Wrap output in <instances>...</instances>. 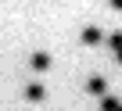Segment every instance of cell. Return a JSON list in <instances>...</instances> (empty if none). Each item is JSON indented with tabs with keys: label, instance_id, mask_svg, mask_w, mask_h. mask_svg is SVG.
I'll list each match as a JSON object with an SVG mask.
<instances>
[{
	"label": "cell",
	"instance_id": "8992f818",
	"mask_svg": "<svg viewBox=\"0 0 122 111\" xmlns=\"http://www.w3.org/2000/svg\"><path fill=\"white\" fill-rule=\"evenodd\" d=\"M108 43H111L115 50H122V32H111V36H108Z\"/></svg>",
	"mask_w": 122,
	"mask_h": 111
},
{
	"label": "cell",
	"instance_id": "3957f363",
	"mask_svg": "<svg viewBox=\"0 0 122 111\" xmlns=\"http://www.w3.org/2000/svg\"><path fill=\"white\" fill-rule=\"evenodd\" d=\"M47 65H50L47 54H36V58H32V68H47Z\"/></svg>",
	"mask_w": 122,
	"mask_h": 111
},
{
	"label": "cell",
	"instance_id": "7a4b0ae2",
	"mask_svg": "<svg viewBox=\"0 0 122 111\" xmlns=\"http://www.w3.org/2000/svg\"><path fill=\"white\" fill-rule=\"evenodd\" d=\"M118 107H122V104H118L115 97H104V100H101V111H118Z\"/></svg>",
	"mask_w": 122,
	"mask_h": 111
},
{
	"label": "cell",
	"instance_id": "5b68a950",
	"mask_svg": "<svg viewBox=\"0 0 122 111\" xmlns=\"http://www.w3.org/2000/svg\"><path fill=\"white\" fill-rule=\"evenodd\" d=\"M25 97H29V100H40V97H43V90H40V86H29V90H25Z\"/></svg>",
	"mask_w": 122,
	"mask_h": 111
},
{
	"label": "cell",
	"instance_id": "6da1fadb",
	"mask_svg": "<svg viewBox=\"0 0 122 111\" xmlns=\"http://www.w3.org/2000/svg\"><path fill=\"white\" fill-rule=\"evenodd\" d=\"M86 90H90V93H104V79H101V75H93V79L86 82Z\"/></svg>",
	"mask_w": 122,
	"mask_h": 111
},
{
	"label": "cell",
	"instance_id": "ba28073f",
	"mask_svg": "<svg viewBox=\"0 0 122 111\" xmlns=\"http://www.w3.org/2000/svg\"><path fill=\"white\" fill-rule=\"evenodd\" d=\"M118 111H122V107H118Z\"/></svg>",
	"mask_w": 122,
	"mask_h": 111
},
{
	"label": "cell",
	"instance_id": "52a82bcc",
	"mask_svg": "<svg viewBox=\"0 0 122 111\" xmlns=\"http://www.w3.org/2000/svg\"><path fill=\"white\" fill-rule=\"evenodd\" d=\"M108 4H111V7H115V11H122V0H108Z\"/></svg>",
	"mask_w": 122,
	"mask_h": 111
},
{
	"label": "cell",
	"instance_id": "277c9868",
	"mask_svg": "<svg viewBox=\"0 0 122 111\" xmlns=\"http://www.w3.org/2000/svg\"><path fill=\"white\" fill-rule=\"evenodd\" d=\"M97 39H101L97 29H86V32H83V43H97Z\"/></svg>",
	"mask_w": 122,
	"mask_h": 111
}]
</instances>
